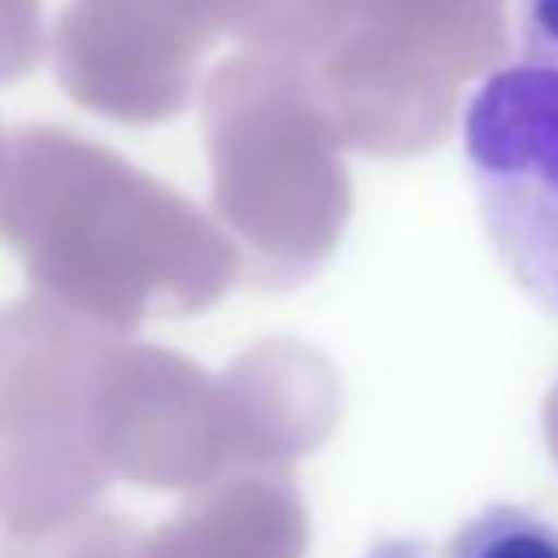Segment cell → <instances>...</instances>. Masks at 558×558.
I'll use <instances>...</instances> for the list:
<instances>
[{
	"instance_id": "obj_1",
	"label": "cell",
	"mask_w": 558,
	"mask_h": 558,
	"mask_svg": "<svg viewBox=\"0 0 558 558\" xmlns=\"http://www.w3.org/2000/svg\"><path fill=\"white\" fill-rule=\"evenodd\" d=\"M462 148L501 266L558 318V65L493 70L466 100Z\"/></svg>"
},
{
	"instance_id": "obj_2",
	"label": "cell",
	"mask_w": 558,
	"mask_h": 558,
	"mask_svg": "<svg viewBox=\"0 0 558 558\" xmlns=\"http://www.w3.org/2000/svg\"><path fill=\"white\" fill-rule=\"evenodd\" d=\"M52 35L87 87L118 100H179L222 17L218 0H70Z\"/></svg>"
},
{
	"instance_id": "obj_3",
	"label": "cell",
	"mask_w": 558,
	"mask_h": 558,
	"mask_svg": "<svg viewBox=\"0 0 558 558\" xmlns=\"http://www.w3.org/2000/svg\"><path fill=\"white\" fill-rule=\"evenodd\" d=\"M375 558H414V545H384ZM436 558H558V527L523 506H488L445 536Z\"/></svg>"
},
{
	"instance_id": "obj_4",
	"label": "cell",
	"mask_w": 558,
	"mask_h": 558,
	"mask_svg": "<svg viewBox=\"0 0 558 558\" xmlns=\"http://www.w3.org/2000/svg\"><path fill=\"white\" fill-rule=\"evenodd\" d=\"M222 35L262 48H296L323 35L331 0H218Z\"/></svg>"
},
{
	"instance_id": "obj_5",
	"label": "cell",
	"mask_w": 558,
	"mask_h": 558,
	"mask_svg": "<svg viewBox=\"0 0 558 558\" xmlns=\"http://www.w3.org/2000/svg\"><path fill=\"white\" fill-rule=\"evenodd\" d=\"M39 0H0V78H17L39 61Z\"/></svg>"
},
{
	"instance_id": "obj_6",
	"label": "cell",
	"mask_w": 558,
	"mask_h": 558,
	"mask_svg": "<svg viewBox=\"0 0 558 558\" xmlns=\"http://www.w3.org/2000/svg\"><path fill=\"white\" fill-rule=\"evenodd\" d=\"M523 57L558 65V0H519Z\"/></svg>"
}]
</instances>
